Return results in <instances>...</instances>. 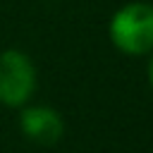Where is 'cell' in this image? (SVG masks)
I'll list each match as a JSON object with an SVG mask.
<instances>
[{"label": "cell", "instance_id": "obj_1", "mask_svg": "<svg viewBox=\"0 0 153 153\" xmlns=\"http://www.w3.org/2000/svg\"><path fill=\"white\" fill-rule=\"evenodd\" d=\"M110 38L122 53H148L153 48V7L146 2L124 5L110 22Z\"/></svg>", "mask_w": 153, "mask_h": 153}, {"label": "cell", "instance_id": "obj_2", "mask_svg": "<svg viewBox=\"0 0 153 153\" xmlns=\"http://www.w3.org/2000/svg\"><path fill=\"white\" fill-rule=\"evenodd\" d=\"M36 72L31 60L19 50H5L0 55V100L5 105H24L33 93Z\"/></svg>", "mask_w": 153, "mask_h": 153}, {"label": "cell", "instance_id": "obj_3", "mask_svg": "<svg viewBox=\"0 0 153 153\" xmlns=\"http://www.w3.org/2000/svg\"><path fill=\"white\" fill-rule=\"evenodd\" d=\"M22 129L29 139L50 146L62 136V117L50 108H26L22 112Z\"/></svg>", "mask_w": 153, "mask_h": 153}, {"label": "cell", "instance_id": "obj_4", "mask_svg": "<svg viewBox=\"0 0 153 153\" xmlns=\"http://www.w3.org/2000/svg\"><path fill=\"white\" fill-rule=\"evenodd\" d=\"M148 79H151V86H153V60H151V69H148Z\"/></svg>", "mask_w": 153, "mask_h": 153}]
</instances>
